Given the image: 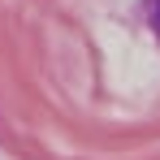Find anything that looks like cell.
<instances>
[{
	"mask_svg": "<svg viewBox=\"0 0 160 160\" xmlns=\"http://www.w3.org/2000/svg\"><path fill=\"white\" fill-rule=\"evenodd\" d=\"M156 26H160V0H156Z\"/></svg>",
	"mask_w": 160,
	"mask_h": 160,
	"instance_id": "obj_1",
	"label": "cell"
}]
</instances>
